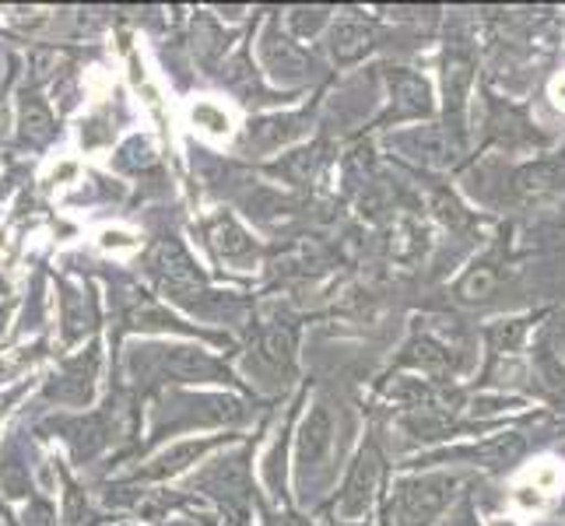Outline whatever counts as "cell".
<instances>
[{"label": "cell", "mask_w": 565, "mask_h": 526, "mask_svg": "<svg viewBox=\"0 0 565 526\" xmlns=\"http://www.w3.org/2000/svg\"><path fill=\"white\" fill-rule=\"evenodd\" d=\"M555 95H558V103H565V82L555 85Z\"/></svg>", "instance_id": "cell-13"}, {"label": "cell", "mask_w": 565, "mask_h": 526, "mask_svg": "<svg viewBox=\"0 0 565 526\" xmlns=\"http://www.w3.org/2000/svg\"><path fill=\"white\" fill-rule=\"evenodd\" d=\"M489 288H492V275H489V270H481V275H475L471 281L463 285V296H467V299H478V296H484Z\"/></svg>", "instance_id": "cell-12"}, {"label": "cell", "mask_w": 565, "mask_h": 526, "mask_svg": "<svg viewBox=\"0 0 565 526\" xmlns=\"http://www.w3.org/2000/svg\"><path fill=\"white\" fill-rule=\"evenodd\" d=\"M373 484H376V457L369 453L359 460L355 474H352V484H348V498H344V513H362L369 498H373Z\"/></svg>", "instance_id": "cell-3"}, {"label": "cell", "mask_w": 565, "mask_h": 526, "mask_svg": "<svg viewBox=\"0 0 565 526\" xmlns=\"http://www.w3.org/2000/svg\"><path fill=\"white\" fill-rule=\"evenodd\" d=\"M4 124H8V116H4V106H0V138H4Z\"/></svg>", "instance_id": "cell-14"}, {"label": "cell", "mask_w": 565, "mask_h": 526, "mask_svg": "<svg viewBox=\"0 0 565 526\" xmlns=\"http://www.w3.org/2000/svg\"><path fill=\"white\" fill-rule=\"evenodd\" d=\"M330 446V415L323 411V407H317L313 415L306 418L302 425V439H299V453L306 463H317Z\"/></svg>", "instance_id": "cell-2"}, {"label": "cell", "mask_w": 565, "mask_h": 526, "mask_svg": "<svg viewBox=\"0 0 565 526\" xmlns=\"http://www.w3.org/2000/svg\"><path fill=\"white\" fill-rule=\"evenodd\" d=\"M214 246H218V253H225V257H239V253L249 249V239L232 222H218L214 225Z\"/></svg>", "instance_id": "cell-5"}, {"label": "cell", "mask_w": 565, "mask_h": 526, "mask_svg": "<svg viewBox=\"0 0 565 526\" xmlns=\"http://www.w3.org/2000/svg\"><path fill=\"white\" fill-rule=\"evenodd\" d=\"M291 133H296V120H267L257 127L260 144H278V141L291 138Z\"/></svg>", "instance_id": "cell-8"}, {"label": "cell", "mask_w": 565, "mask_h": 526, "mask_svg": "<svg viewBox=\"0 0 565 526\" xmlns=\"http://www.w3.org/2000/svg\"><path fill=\"white\" fill-rule=\"evenodd\" d=\"M193 124H204V130H211V133H225L228 130V116L218 112V109H211V106H198V109H193Z\"/></svg>", "instance_id": "cell-10"}, {"label": "cell", "mask_w": 565, "mask_h": 526, "mask_svg": "<svg viewBox=\"0 0 565 526\" xmlns=\"http://www.w3.org/2000/svg\"><path fill=\"white\" fill-rule=\"evenodd\" d=\"M394 88H397V95L404 99V109L418 112V109H425V106H428V88H425V82H418V77L401 74Z\"/></svg>", "instance_id": "cell-6"}, {"label": "cell", "mask_w": 565, "mask_h": 526, "mask_svg": "<svg viewBox=\"0 0 565 526\" xmlns=\"http://www.w3.org/2000/svg\"><path fill=\"white\" fill-rule=\"evenodd\" d=\"M288 355H291V337L281 334V330H270V334L264 337V358L281 365V362H288Z\"/></svg>", "instance_id": "cell-9"}, {"label": "cell", "mask_w": 565, "mask_h": 526, "mask_svg": "<svg viewBox=\"0 0 565 526\" xmlns=\"http://www.w3.org/2000/svg\"><path fill=\"white\" fill-rule=\"evenodd\" d=\"M369 46H373V32H369L362 22H341L334 29V53L338 61H355Z\"/></svg>", "instance_id": "cell-4"}, {"label": "cell", "mask_w": 565, "mask_h": 526, "mask_svg": "<svg viewBox=\"0 0 565 526\" xmlns=\"http://www.w3.org/2000/svg\"><path fill=\"white\" fill-rule=\"evenodd\" d=\"M446 495H450V481L446 477L407 481L401 489V498H397L404 523H425L428 516H436L446 505Z\"/></svg>", "instance_id": "cell-1"}, {"label": "cell", "mask_w": 565, "mask_h": 526, "mask_svg": "<svg viewBox=\"0 0 565 526\" xmlns=\"http://www.w3.org/2000/svg\"><path fill=\"white\" fill-rule=\"evenodd\" d=\"M198 453H201V446H180V450H177V453H166V457L159 460V466H154V471H151V474L180 471V466H183V460H193V457H198Z\"/></svg>", "instance_id": "cell-11"}, {"label": "cell", "mask_w": 565, "mask_h": 526, "mask_svg": "<svg viewBox=\"0 0 565 526\" xmlns=\"http://www.w3.org/2000/svg\"><path fill=\"white\" fill-rule=\"evenodd\" d=\"M25 133H29V138H35V141L50 133V112L39 103H25Z\"/></svg>", "instance_id": "cell-7"}]
</instances>
